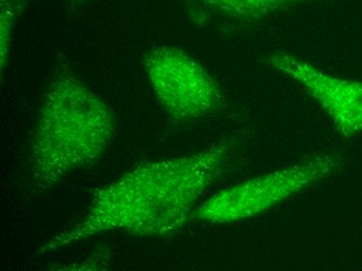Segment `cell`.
I'll return each mask as SVG.
<instances>
[{
    "label": "cell",
    "mask_w": 362,
    "mask_h": 271,
    "mask_svg": "<svg viewBox=\"0 0 362 271\" xmlns=\"http://www.w3.org/2000/svg\"><path fill=\"white\" fill-rule=\"evenodd\" d=\"M227 156L228 143L222 140L197 153L138 165L97 191L83 219L52 238L43 252L73 246L100 233L150 237L178 232L192 219Z\"/></svg>",
    "instance_id": "obj_1"
},
{
    "label": "cell",
    "mask_w": 362,
    "mask_h": 271,
    "mask_svg": "<svg viewBox=\"0 0 362 271\" xmlns=\"http://www.w3.org/2000/svg\"><path fill=\"white\" fill-rule=\"evenodd\" d=\"M33 0H0V61L1 76L8 62L15 26Z\"/></svg>",
    "instance_id": "obj_7"
},
{
    "label": "cell",
    "mask_w": 362,
    "mask_h": 271,
    "mask_svg": "<svg viewBox=\"0 0 362 271\" xmlns=\"http://www.w3.org/2000/svg\"><path fill=\"white\" fill-rule=\"evenodd\" d=\"M200 8L227 18L259 21L290 12L309 0H191Z\"/></svg>",
    "instance_id": "obj_6"
},
{
    "label": "cell",
    "mask_w": 362,
    "mask_h": 271,
    "mask_svg": "<svg viewBox=\"0 0 362 271\" xmlns=\"http://www.w3.org/2000/svg\"><path fill=\"white\" fill-rule=\"evenodd\" d=\"M116 132L109 105L81 79L57 74L41 105L30 161L37 184L54 186L103 156Z\"/></svg>",
    "instance_id": "obj_2"
},
{
    "label": "cell",
    "mask_w": 362,
    "mask_h": 271,
    "mask_svg": "<svg viewBox=\"0 0 362 271\" xmlns=\"http://www.w3.org/2000/svg\"><path fill=\"white\" fill-rule=\"evenodd\" d=\"M266 61L304 88L341 135L351 137L362 132L361 81L331 76L305 59L286 52H275Z\"/></svg>",
    "instance_id": "obj_5"
},
{
    "label": "cell",
    "mask_w": 362,
    "mask_h": 271,
    "mask_svg": "<svg viewBox=\"0 0 362 271\" xmlns=\"http://www.w3.org/2000/svg\"><path fill=\"white\" fill-rule=\"evenodd\" d=\"M144 68L154 96L176 120H197L218 109L220 86L202 65L180 48L160 45L144 57Z\"/></svg>",
    "instance_id": "obj_4"
},
{
    "label": "cell",
    "mask_w": 362,
    "mask_h": 271,
    "mask_svg": "<svg viewBox=\"0 0 362 271\" xmlns=\"http://www.w3.org/2000/svg\"><path fill=\"white\" fill-rule=\"evenodd\" d=\"M89 1V0H66V4L69 8H76L78 6H83L86 2Z\"/></svg>",
    "instance_id": "obj_8"
},
{
    "label": "cell",
    "mask_w": 362,
    "mask_h": 271,
    "mask_svg": "<svg viewBox=\"0 0 362 271\" xmlns=\"http://www.w3.org/2000/svg\"><path fill=\"white\" fill-rule=\"evenodd\" d=\"M343 160L337 153L319 154L286 168L238 183L198 204L192 219L224 224L260 215L328 178L343 165Z\"/></svg>",
    "instance_id": "obj_3"
}]
</instances>
